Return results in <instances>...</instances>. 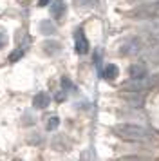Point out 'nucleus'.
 Segmentation results:
<instances>
[{"label": "nucleus", "instance_id": "f257e3e1", "mask_svg": "<svg viewBox=\"0 0 159 161\" xmlns=\"http://www.w3.org/2000/svg\"><path fill=\"white\" fill-rule=\"evenodd\" d=\"M112 130L118 138L125 139V141H134V143H145L150 141L152 134L145 127L141 125H134V123H118L112 127Z\"/></svg>", "mask_w": 159, "mask_h": 161}, {"label": "nucleus", "instance_id": "f03ea898", "mask_svg": "<svg viewBox=\"0 0 159 161\" xmlns=\"http://www.w3.org/2000/svg\"><path fill=\"white\" fill-rule=\"evenodd\" d=\"M130 16H132V18H143V20L159 18V0L157 2H148V4L137 6L136 9H132Z\"/></svg>", "mask_w": 159, "mask_h": 161}, {"label": "nucleus", "instance_id": "7ed1b4c3", "mask_svg": "<svg viewBox=\"0 0 159 161\" xmlns=\"http://www.w3.org/2000/svg\"><path fill=\"white\" fill-rule=\"evenodd\" d=\"M74 49H76L78 54H87L89 53V40L85 38L81 29H78L74 33Z\"/></svg>", "mask_w": 159, "mask_h": 161}, {"label": "nucleus", "instance_id": "20e7f679", "mask_svg": "<svg viewBox=\"0 0 159 161\" xmlns=\"http://www.w3.org/2000/svg\"><path fill=\"white\" fill-rule=\"evenodd\" d=\"M129 74L132 80H141V78H146L148 73H146V67L143 64H132L129 67Z\"/></svg>", "mask_w": 159, "mask_h": 161}, {"label": "nucleus", "instance_id": "39448f33", "mask_svg": "<svg viewBox=\"0 0 159 161\" xmlns=\"http://www.w3.org/2000/svg\"><path fill=\"white\" fill-rule=\"evenodd\" d=\"M51 103V96L47 92H38V94L33 98V107L35 109H47Z\"/></svg>", "mask_w": 159, "mask_h": 161}, {"label": "nucleus", "instance_id": "423d86ee", "mask_svg": "<svg viewBox=\"0 0 159 161\" xmlns=\"http://www.w3.org/2000/svg\"><path fill=\"white\" fill-rule=\"evenodd\" d=\"M65 11H67V4H65V0H54L52 2V6H51V13L54 15V18H62L65 15Z\"/></svg>", "mask_w": 159, "mask_h": 161}, {"label": "nucleus", "instance_id": "0eeeda50", "mask_svg": "<svg viewBox=\"0 0 159 161\" xmlns=\"http://www.w3.org/2000/svg\"><path fill=\"white\" fill-rule=\"evenodd\" d=\"M139 49H141L139 40H137V38H132V40H129V42L121 47V53H123V54H136Z\"/></svg>", "mask_w": 159, "mask_h": 161}, {"label": "nucleus", "instance_id": "6e6552de", "mask_svg": "<svg viewBox=\"0 0 159 161\" xmlns=\"http://www.w3.org/2000/svg\"><path fill=\"white\" fill-rule=\"evenodd\" d=\"M118 73H119L118 65H114V64H108V65L103 67V71H101V76H103L105 80H114L116 76H118Z\"/></svg>", "mask_w": 159, "mask_h": 161}, {"label": "nucleus", "instance_id": "1a4fd4ad", "mask_svg": "<svg viewBox=\"0 0 159 161\" xmlns=\"http://www.w3.org/2000/svg\"><path fill=\"white\" fill-rule=\"evenodd\" d=\"M54 24L51 22V20H42L40 22V33L43 35H54Z\"/></svg>", "mask_w": 159, "mask_h": 161}, {"label": "nucleus", "instance_id": "9d476101", "mask_svg": "<svg viewBox=\"0 0 159 161\" xmlns=\"http://www.w3.org/2000/svg\"><path fill=\"white\" fill-rule=\"evenodd\" d=\"M43 51L47 53V54H54V53L60 51V44L58 42H45L43 44Z\"/></svg>", "mask_w": 159, "mask_h": 161}, {"label": "nucleus", "instance_id": "9b49d317", "mask_svg": "<svg viewBox=\"0 0 159 161\" xmlns=\"http://www.w3.org/2000/svg\"><path fill=\"white\" fill-rule=\"evenodd\" d=\"M58 125H60V118L58 116H51L49 119H47L45 129H47V130H54V129H58Z\"/></svg>", "mask_w": 159, "mask_h": 161}, {"label": "nucleus", "instance_id": "f8f14e48", "mask_svg": "<svg viewBox=\"0 0 159 161\" xmlns=\"http://www.w3.org/2000/svg\"><path fill=\"white\" fill-rule=\"evenodd\" d=\"M24 54H25V51H24V49H16V51H13L11 54H9V62H18Z\"/></svg>", "mask_w": 159, "mask_h": 161}, {"label": "nucleus", "instance_id": "ddd939ff", "mask_svg": "<svg viewBox=\"0 0 159 161\" xmlns=\"http://www.w3.org/2000/svg\"><path fill=\"white\" fill-rule=\"evenodd\" d=\"M118 161H150V159H145V158H139V156H125V158H119Z\"/></svg>", "mask_w": 159, "mask_h": 161}, {"label": "nucleus", "instance_id": "4468645a", "mask_svg": "<svg viewBox=\"0 0 159 161\" xmlns=\"http://www.w3.org/2000/svg\"><path fill=\"white\" fill-rule=\"evenodd\" d=\"M62 85H63V89L65 91H71V89H74V85H72V81L67 78V76H63L62 78Z\"/></svg>", "mask_w": 159, "mask_h": 161}, {"label": "nucleus", "instance_id": "2eb2a0df", "mask_svg": "<svg viewBox=\"0 0 159 161\" xmlns=\"http://www.w3.org/2000/svg\"><path fill=\"white\" fill-rule=\"evenodd\" d=\"M6 44H7V35L0 31V49H4V47H6Z\"/></svg>", "mask_w": 159, "mask_h": 161}, {"label": "nucleus", "instance_id": "dca6fc26", "mask_svg": "<svg viewBox=\"0 0 159 161\" xmlns=\"http://www.w3.org/2000/svg\"><path fill=\"white\" fill-rule=\"evenodd\" d=\"M47 4H49V0H38V6H40V8L47 6Z\"/></svg>", "mask_w": 159, "mask_h": 161}, {"label": "nucleus", "instance_id": "f3484780", "mask_svg": "<svg viewBox=\"0 0 159 161\" xmlns=\"http://www.w3.org/2000/svg\"><path fill=\"white\" fill-rule=\"evenodd\" d=\"M154 27H156V29H159V24H156V25H154Z\"/></svg>", "mask_w": 159, "mask_h": 161}]
</instances>
